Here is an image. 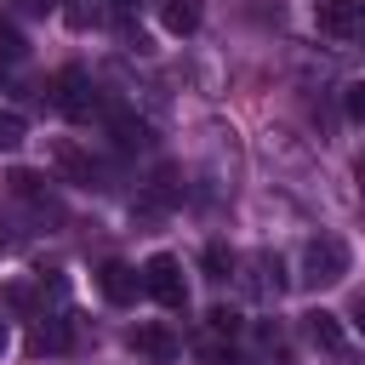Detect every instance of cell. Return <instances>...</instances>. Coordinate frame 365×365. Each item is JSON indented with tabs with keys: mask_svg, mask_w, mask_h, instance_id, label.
Returning a JSON list of instances; mask_svg holds the SVG:
<instances>
[{
	"mask_svg": "<svg viewBox=\"0 0 365 365\" xmlns=\"http://www.w3.org/2000/svg\"><path fill=\"white\" fill-rule=\"evenodd\" d=\"M348 274V245L336 240V234H319V240H308L302 245V285H336Z\"/></svg>",
	"mask_w": 365,
	"mask_h": 365,
	"instance_id": "1",
	"label": "cell"
},
{
	"mask_svg": "<svg viewBox=\"0 0 365 365\" xmlns=\"http://www.w3.org/2000/svg\"><path fill=\"white\" fill-rule=\"evenodd\" d=\"M143 291H148L160 308H171V314H177V308H188L182 262H177V257H165V251H160V257H148V268H143Z\"/></svg>",
	"mask_w": 365,
	"mask_h": 365,
	"instance_id": "2",
	"label": "cell"
},
{
	"mask_svg": "<svg viewBox=\"0 0 365 365\" xmlns=\"http://www.w3.org/2000/svg\"><path fill=\"white\" fill-rule=\"evenodd\" d=\"M46 160H51V171L63 177V182H74V188H97V160L80 148V143H68V137H51L46 143Z\"/></svg>",
	"mask_w": 365,
	"mask_h": 365,
	"instance_id": "3",
	"label": "cell"
},
{
	"mask_svg": "<svg viewBox=\"0 0 365 365\" xmlns=\"http://www.w3.org/2000/svg\"><path fill=\"white\" fill-rule=\"evenodd\" d=\"M51 103H57L68 120H91V114H97V91H91V80H86L80 68H63V74L51 80Z\"/></svg>",
	"mask_w": 365,
	"mask_h": 365,
	"instance_id": "4",
	"label": "cell"
},
{
	"mask_svg": "<svg viewBox=\"0 0 365 365\" xmlns=\"http://www.w3.org/2000/svg\"><path fill=\"white\" fill-rule=\"evenodd\" d=\"M314 23H319V34L348 40L359 29V0H314Z\"/></svg>",
	"mask_w": 365,
	"mask_h": 365,
	"instance_id": "5",
	"label": "cell"
},
{
	"mask_svg": "<svg viewBox=\"0 0 365 365\" xmlns=\"http://www.w3.org/2000/svg\"><path fill=\"white\" fill-rule=\"evenodd\" d=\"M302 325H308V336H314V348H325L331 359H348V336H342V319H336V314H325V308H314V314H302Z\"/></svg>",
	"mask_w": 365,
	"mask_h": 365,
	"instance_id": "6",
	"label": "cell"
},
{
	"mask_svg": "<svg viewBox=\"0 0 365 365\" xmlns=\"http://www.w3.org/2000/svg\"><path fill=\"white\" fill-rule=\"evenodd\" d=\"M97 285H103V297H108V302H131V297L143 291V279H137V268H131V262H120V257L97 268Z\"/></svg>",
	"mask_w": 365,
	"mask_h": 365,
	"instance_id": "7",
	"label": "cell"
},
{
	"mask_svg": "<svg viewBox=\"0 0 365 365\" xmlns=\"http://www.w3.org/2000/svg\"><path fill=\"white\" fill-rule=\"evenodd\" d=\"M6 188H11V194H17V200H29V205H34V211H46V217H63V211H57V200H51V188H46V177H40V171H11V177H6Z\"/></svg>",
	"mask_w": 365,
	"mask_h": 365,
	"instance_id": "8",
	"label": "cell"
},
{
	"mask_svg": "<svg viewBox=\"0 0 365 365\" xmlns=\"http://www.w3.org/2000/svg\"><path fill=\"white\" fill-rule=\"evenodd\" d=\"M68 348V319H34L29 325V354H63Z\"/></svg>",
	"mask_w": 365,
	"mask_h": 365,
	"instance_id": "9",
	"label": "cell"
},
{
	"mask_svg": "<svg viewBox=\"0 0 365 365\" xmlns=\"http://www.w3.org/2000/svg\"><path fill=\"white\" fill-rule=\"evenodd\" d=\"M131 348H137V354H148V359H160V365H165V359H177V336H171L165 325H137V331H131Z\"/></svg>",
	"mask_w": 365,
	"mask_h": 365,
	"instance_id": "10",
	"label": "cell"
},
{
	"mask_svg": "<svg viewBox=\"0 0 365 365\" xmlns=\"http://www.w3.org/2000/svg\"><path fill=\"white\" fill-rule=\"evenodd\" d=\"M160 23H165L171 34H194V29H200V0H165V6H160Z\"/></svg>",
	"mask_w": 365,
	"mask_h": 365,
	"instance_id": "11",
	"label": "cell"
},
{
	"mask_svg": "<svg viewBox=\"0 0 365 365\" xmlns=\"http://www.w3.org/2000/svg\"><path fill=\"white\" fill-rule=\"evenodd\" d=\"M251 291H257V297H279V291H285V268H279V257H257V279H251Z\"/></svg>",
	"mask_w": 365,
	"mask_h": 365,
	"instance_id": "12",
	"label": "cell"
},
{
	"mask_svg": "<svg viewBox=\"0 0 365 365\" xmlns=\"http://www.w3.org/2000/svg\"><path fill=\"white\" fill-rule=\"evenodd\" d=\"M108 131H114L120 148H143V143H148V125L131 120V114H108Z\"/></svg>",
	"mask_w": 365,
	"mask_h": 365,
	"instance_id": "13",
	"label": "cell"
},
{
	"mask_svg": "<svg viewBox=\"0 0 365 365\" xmlns=\"http://www.w3.org/2000/svg\"><path fill=\"white\" fill-rule=\"evenodd\" d=\"M200 268H205V279H228V274H234V251H222V245H205Z\"/></svg>",
	"mask_w": 365,
	"mask_h": 365,
	"instance_id": "14",
	"label": "cell"
},
{
	"mask_svg": "<svg viewBox=\"0 0 365 365\" xmlns=\"http://www.w3.org/2000/svg\"><path fill=\"white\" fill-rule=\"evenodd\" d=\"M23 51H29L23 34H17L11 23H0V63H23Z\"/></svg>",
	"mask_w": 365,
	"mask_h": 365,
	"instance_id": "15",
	"label": "cell"
},
{
	"mask_svg": "<svg viewBox=\"0 0 365 365\" xmlns=\"http://www.w3.org/2000/svg\"><path fill=\"white\" fill-rule=\"evenodd\" d=\"M205 325H211V336H234V331H240V314H234V308H211Z\"/></svg>",
	"mask_w": 365,
	"mask_h": 365,
	"instance_id": "16",
	"label": "cell"
},
{
	"mask_svg": "<svg viewBox=\"0 0 365 365\" xmlns=\"http://www.w3.org/2000/svg\"><path fill=\"white\" fill-rule=\"evenodd\" d=\"M63 17H68V29H91V23H97V6H91V0H68Z\"/></svg>",
	"mask_w": 365,
	"mask_h": 365,
	"instance_id": "17",
	"label": "cell"
},
{
	"mask_svg": "<svg viewBox=\"0 0 365 365\" xmlns=\"http://www.w3.org/2000/svg\"><path fill=\"white\" fill-rule=\"evenodd\" d=\"M23 131H29V125H23V114H11V108H6V114H0V148H17V143H23Z\"/></svg>",
	"mask_w": 365,
	"mask_h": 365,
	"instance_id": "18",
	"label": "cell"
},
{
	"mask_svg": "<svg viewBox=\"0 0 365 365\" xmlns=\"http://www.w3.org/2000/svg\"><path fill=\"white\" fill-rule=\"evenodd\" d=\"M342 108H348V120H359V125H365V80L342 86Z\"/></svg>",
	"mask_w": 365,
	"mask_h": 365,
	"instance_id": "19",
	"label": "cell"
},
{
	"mask_svg": "<svg viewBox=\"0 0 365 365\" xmlns=\"http://www.w3.org/2000/svg\"><path fill=\"white\" fill-rule=\"evenodd\" d=\"M200 365H245L234 348H222V342H211V348H200Z\"/></svg>",
	"mask_w": 365,
	"mask_h": 365,
	"instance_id": "20",
	"label": "cell"
},
{
	"mask_svg": "<svg viewBox=\"0 0 365 365\" xmlns=\"http://www.w3.org/2000/svg\"><path fill=\"white\" fill-rule=\"evenodd\" d=\"M17 245H23V240H17V228H11V222H6V217H0V257H11V251H17Z\"/></svg>",
	"mask_w": 365,
	"mask_h": 365,
	"instance_id": "21",
	"label": "cell"
},
{
	"mask_svg": "<svg viewBox=\"0 0 365 365\" xmlns=\"http://www.w3.org/2000/svg\"><path fill=\"white\" fill-rule=\"evenodd\" d=\"M348 319H354V331L365 336V291H354V302H348Z\"/></svg>",
	"mask_w": 365,
	"mask_h": 365,
	"instance_id": "22",
	"label": "cell"
},
{
	"mask_svg": "<svg viewBox=\"0 0 365 365\" xmlns=\"http://www.w3.org/2000/svg\"><path fill=\"white\" fill-rule=\"evenodd\" d=\"M6 342H11V336H6V325H0V354H6Z\"/></svg>",
	"mask_w": 365,
	"mask_h": 365,
	"instance_id": "23",
	"label": "cell"
},
{
	"mask_svg": "<svg viewBox=\"0 0 365 365\" xmlns=\"http://www.w3.org/2000/svg\"><path fill=\"white\" fill-rule=\"evenodd\" d=\"M359 188H365V160H359Z\"/></svg>",
	"mask_w": 365,
	"mask_h": 365,
	"instance_id": "24",
	"label": "cell"
},
{
	"mask_svg": "<svg viewBox=\"0 0 365 365\" xmlns=\"http://www.w3.org/2000/svg\"><path fill=\"white\" fill-rule=\"evenodd\" d=\"M120 6H131V0H120Z\"/></svg>",
	"mask_w": 365,
	"mask_h": 365,
	"instance_id": "25",
	"label": "cell"
}]
</instances>
